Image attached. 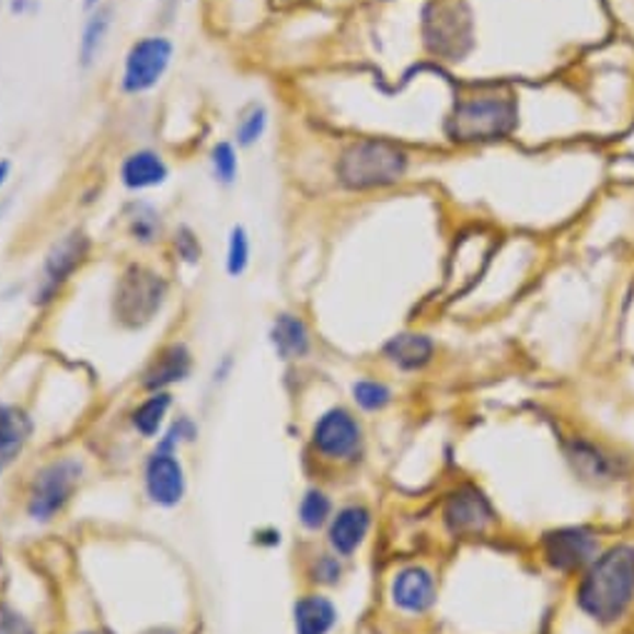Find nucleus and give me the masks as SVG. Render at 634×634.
Wrapping results in <instances>:
<instances>
[{
  "label": "nucleus",
  "instance_id": "nucleus-1",
  "mask_svg": "<svg viewBox=\"0 0 634 634\" xmlns=\"http://www.w3.org/2000/svg\"><path fill=\"white\" fill-rule=\"evenodd\" d=\"M634 600V547L618 544L589 567L577 589V602L600 624L618 622Z\"/></svg>",
  "mask_w": 634,
  "mask_h": 634
},
{
  "label": "nucleus",
  "instance_id": "nucleus-2",
  "mask_svg": "<svg viewBox=\"0 0 634 634\" xmlns=\"http://www.w3.org/2000/svg\"><path fill=\"white\" fill-rule=\"evenodd\" d=\"M517 128V103L512 95L482 93L462 97L448 118V136L454 142H495Z\"/></svg>",
  "mask_w": 634,
  "mask_h": 634
},
{
  "label": "nucleus",
  "instance_id": "nucleus-3",
  "mask_svg": "<svg viewBox=\"0 0 634 634\" xmlns=\"http://www.w3.org/2000/svg\"><path fill=\"white\" fill-rule=\"evenodd\" d=\"M407 153L388 140L353 142L337 160V181L347 191H372L403 181Z\"/></svg>",
  "mask_w": 634,
  "mask_h": 634
},
{
  "label": "nucleus",
  "instance_id": "nucleus-4",
  "mask_svg": "<svg viewBox=\"0 0 634 634\" xmlns=\"http://www.w3.org/2000/svg\"><path fill=\"white\" fill-rule=\"evenodd\" d=\"M425 48L435 58L462 60L475 46V23L464 0H430L423 13Z\"/></svg>",
  "mask_w": 634,
  "mask_h": 634
},
{
  "label": "nucleus",
  "instance_id": "nucleus-5",
  "mask_svg": "<svg viewBox=\"0 0 634 634\" xmlns=\"http://www.w3.org/2000/svg\"><path fill=\"white\" fill-rule=\"evenodd\" d=\"M168 283L163 275L142 265H130L115 285L113 310L118 323L136 330L153 323L155 315L165 306Z\"/></svg>",
  "mask_w": 634,
  "mask_h": 634
},
{
  "label": "nucleus",
  "instance_id": "nucleus-6",
  "mask_svg": "<svg viewBox=\"0 0 634 634\" xmlns=\"http://www.w3.org/2000/svg\"><path fill=\"white\" fill-rule=\"evenodd\" d=\"M83 462L76 458H60L35 472L28 489V515L35 522H50L66 510L83 480Z\"/></svg>",
  "mask_w": 634,
  "mask_h": 634
},
{
  "label": "nucleus",
  "instance_id": "nucleus-7",
  "mask_svg": "<svg viewBox=\"0 0 634 634\" xmlns=\"http://www.w3.org/2000/svg\"><path fill=\"white\" fill-rule=\"evenodd\" d=\"M173 60V43L163 35H146L125 53L120 88L128 95L153 91Z\"/></svg>",
  "mask_w": 634,
  "mask_h": 634
},
{
  "label": "nucleus",
  "instance_id": "nucleus-8",
  "mask_svg": "<svg viewBox=\"0 0 634 634\" xmlns=\"http://www.w3.org/2000/svg\"><path fill=\"white\" fill-rule=\"evenodd\" d=\"M88 253H91V238L83 230H70L68 235L56 240L43 261L41 283L33 295L35 306H48L50 300H56L62 285L73 278L76 270L85 263Z\"/></svg>",
  "mask_w": 634,
  "mask_h": 634
},
{
  "label": "nucleus",
  "instance_id": "nucleus-9",
  "mask_svg": "<svg viewBox=\"0 0 634 634\" xmlns=\"http://www.w3.org/2000/svg\"><path fill=\"white\" fill-rule=\"evenodd\" d=\"M312 448L325 460H355L362 450V427L345 407H333L312 427Z\"/></svg>",
  "mask_w": 634,
  "mask_h": 634
},
{
  "label": "nucleus",
  "instance_id": "nucleus-10",
  "mask_svg": "<svg viewBox=\"0 0 634 634\" xmlns=\"http://www.w3.org/2000/svg\"><path fill=\"white\" fill-rule=\"evenodd\" d=\"M142 482H146V493L153 505L165 507V510L181 505L187 489V480L183 462L177 458V450L165 448V445L158 442V448L150 452V458L146 460Z\"/></svg>",
  "mask_w": 634,
  "mask_h": 634
},
{
  "label": "nucleus",
  "instance_id": "nucleus-11",
  "mask_svg": "<svg viewBox=\"0 0 634 634\" xmlns=\"http://www.w3.org/2000/svg\"><path fill=\"white\" fill-rule=\"evenodd\" d=\"M495 522L493 505L477 487L464 485L445 503V525L452 534H477Z\"/></svg>",
  "mask_w": 634,
  "mask_h": 634
},
{
  "label": "nucleus",
  "instance_id": "nucleus-12",
  "mask_svg": "<svg viewBox=\"0 0 634 634\" xmlns=\"http://www.w3.org/2000/svg\"><path fill=\"white\" fill-rule=\"evenodd\" d=\"M544 557L555 569H577L587 565L597 552V540L583 527H565V530L544 534L542 540Z\"/></svg>",
  "mask_w": 634,
  "mask_h": 634
},
{
  "label": "nucleus",
  "instance_id": "nucleus-13",
  "mask_svg": "<svg viewBox=\"0 0 634 634\" xmlns=\"http://www.w3.org/2000/svg\"><path fill=\"white\" fill-rule=\"evenodd\" d=\"M193 372V353L183 343H171L155 353L153 360L142 372V388L148 392H168V388L181 385Z\"/></svg>",
  "mask_w": 634,
  "mask_h": 634
},
{
  "label": "nucleus",
  "instance_id": "nucleus-14",
  "mask_svg": "<svg viewBox=\"0 0 634 634\" xmlns=\"http://www.w3.org/2000/svg\"><path fill=\"white\" fill-rule=\"evenodd\" d=\"M370 532V510L362 505H347L330 520L327 542L335 550V555L350 557L353 552L360 550Z\"/></svg>",
  "mask_w": 634,
  "mask_h": 634
},
{
  "label": "nucleus",
  "instance_id": "nucleus-15",
  "mask_svg": "<svg viewBox=\"0 0 634 634\" xmlns=\"http://www.w3.org/2000/svg\"><path fill=\"white\" fill-rule=\"evenodd\" d=\"M390 595L400 610L419 614L435 602V579L423 567H405L392 579Z\"/></svg>",
  "mask_w": 634,
  "mask_h": 634
},
{
  "label": "nucleus",
  "instance_id": "nucleus-16",
  "mask_svg": "<svg viewBox=\"0 0 634 634\" xmlns=\"http://www.w3.org/2000/svg\"><path fill=\"white\" fill-rule=\"evenodd\" d=\"M33 419L18 405L0 403V475L21 458L31 442Z\"/></svg>",
  "mask_w": 634,
  "mask_h": 634
},
{
  "label": "nucleus",
  "instance_id": "nucleus-17",
  "mask_svg": "<svg viewBox=\"0 0 634 634\" xmlns=\"http://www.w3.org/2000/svg\"><path fill=\"white\" fill-rule=\"evenodd\" d=\"M165 160L155 150H136V153L125 155L120 163V183L128 191H148V187H158L168 181Z\"/></svg>",
  "mask_w": 634,
  "mask_h": 634
},
{
  "label": "nucleus",
  "instance_id": "nucleus-18",
  "mask_svg": "<svg viewBox=\"0 0 634 634\" xmlns=\"http://www.w3.org/2000/svg\"><path fill=\"white\" fill-rule=\"evenodd\" d=\"M270 343L280 360H300L310 353V330L306 320L292 315V312H280L270 327Z\"/></svg>",
  "mask_w": 634,
  "mask_h": 634
},
{
  "label": "nucleus",
  "instance_id": "nucleus-19",
  "mask_svg": "<svg viewBox=\"0 0 634 634\" xmlns=\"http://www.w3.org/2000/svg\"><path fill=\"white\" fill-rule=\"evenodd\" d=\"M567 458L575 464V470L585 480L592 482H607L620 475V464L612 454H607L604 450L597 448L592 442L585 440H573L567 445Z\"/></svg>",
  "mask_w": 634,
  "mask_h": 634
},
{
  "label": "nucleus",
  "instance_id": "nucleus-20",
  "mask_svg": "<svg viewBox=\"0 0 634 634\" xmlns=\"http://www.w3.org/2000/svg\"><path fill=\"white\" fill-rule=\"evenodd\" d=\"M295 634H327L335 627L337 610L323 595H306L295 602Z\"/></svg>",
  "mask_w": 634,
  "mask_h": 634
},
{
  "label": "nucleus",
  "instance_id": "nucleus-21",
  "mask_svg": "<svg viewBox=\"0 0 634 634\" xmlns=\"http://www.w3.org/2000/svg\"><path fill=\"white\" fill-rule=\"evenodd\" d=\"M433 355H435V345L430 337L417 335V333L395 335L385 345L388 360L403 370H423L425 365L433 360Z\"/></svg>",
  "mask_w": 634,
  "mask_h": 634
},
{
  "label": "nucleus",
  "instance_id": "nucleus-22",
  "mask_svg": "<svg viewBox=\"0 0 634 634\" xmlns=\"http://www.w3.org/2000/svg\"><path fill=\"white\" fill-rule=\"evenodd\" d=\"M111 23H113L111 5H101L95 8L93 13H88V21L83 25V35H80L78 46V60L83 68H91L97 56H101V50L105 46V35L111 31Z\"/></svg>",
  "mask_w": 634,
  "mask_h": 634
},
{
  "label": "nucleus",
  "instance_id": "nucleus-23",
  "mask_svg": "<svg viewBox=\"0 0 634 634\" xmlns=\"http://www.w3.org/2000/svg\"><path fill=\"white\" fill-rule=\"evenodd\" d=\"M173 407V395L171 392H150V395L142 400V403L130 413V425L132 430L142 437H155L163 433L165 417Z\"/></svg>",
  "mask_w": 634,
  "mask_h": 634
},
{
  "label": "nucleus",
  "instance_id": "nucleus-24",
  "mask_svg": "<svg viewBox=\"0 0 634 634\" xmlns=\"http://www.w3.org/2000/svg\"><path fill=\"white\" fill-rule=\"evenodd\" d=\"M125 218H128V232L136 243L140 245L155 243L160 235V212L153 208V205L132 203L128 212H125Z\"/></svg>",
  "mask_w": 634,
  "mask_h": 634
},
{
  "label": "nucleus",
  "instance_id": "nucleus-25",
  "mask_svg": "<svg viewBox=\"0 0 634 634\" xmlns=\"http://www.w3.org/2000/svg\"><path fill=\"white\" fill-rule=\"evenodd\" d=\"M330 515H333V503H330V497L323 493V489H308V493L302 495L298 517L306 530L315 532L320 530V527H325L330 520H333Z\"/></svg>",
  "mask_w": 634,
  "mask_h": 634
},
{
  "label": "nucleus",
  "instance_id": "nucleus-26",
  "mask_svg": "<svg viewBox=\"0 0 634 634\" xmlns=\"http://www.w3.org/2000/svg\"><path fill=\"white\" fill-rule=\"evenodd\" d=\"M250 265V238L243 226H232L228 235V253H226V270L230 278H240Z\"/></svg>",
  "mask_w": 634,
  "mask_h": 634
},
{
  "label": "nucleus",
  "instance_id": "nucleus-27",
  "mask_svg": "<svg viewBox=\"0 0 634 634\" xmlns=\"http://www.w3.org/2000/svg\"><path fill=\"white\" fill-rule=\"evenodd\" d=\"M265 130H267V111L261 103H253L238 120V128H235L238 146L240 148L255 146V142L265 136Z\"/></svg>",
  "mask_w": 634,
  "mask_h": 634
},
{
  "label": "nucleus",
  "instance_id": "nucleus-28",
  "mask_svg": "<svg viewBox=\"0 0 634 634\" xmlns=\"http://www.w3.org/2000/svg\"><path fill=\"white\" fill-rule=\"evenodd\" d=\"M210 165H212V175H216V181L220 185L235 183L240 173L235 146H232V142H218V146L210 150Z\"/></svg>",
  "mask_w": 634,
  "mask_h": 634
},
{
  "label": "nucleus",
  "instance_id": "nucleus-29",
  "mask_svg": "<svg viewBox=\"0 0 634 634\" xmlns=\"http://www.w3.org/2000/svg\"><path fill=\"white\" fill-rule=\"evenodd\" d=\"M353 397L368 413H378V410L388 407L392 400V392L388 385H382L378 380H357L353 385Z\"/></svg>",
  "mask_w": 634,
  "mask_h": 634
},
{
  "label": "nucleus",
  "instance_id": "nucleus-30",
  "mask_svg": "<svg viewBox=\"0 0 634 634\" xmlns=\"http://www.w3.org/2000/svg\"><path fill=\"white\" fill-rule=\"evenodd\" d=\"M310 577L315 579L318 585H337V579L343 577V565L337 555H320L315 557L310 567Z\"/></svg>",
  "mask_w": 634,
  "mask_h": 634
},
{
  "label": "nucleus",
  "instance_id": "nucleus-31",
  "mask_svg": "<svg viewBox=\"0 0 634 634\" xmlns=\"http://www.w3.org/2000/svg\"><path fill=\"white\" fill-rule=\"evenodd\" d=\"M0 634H35V627L13 607L0 604Z\"/></svg>",
  "mask_w": 634,
  "mask_h": 634
},
{
  "label": "nucleus",
  "instance_id": "nucleus-32",
  "mask_svg": "<svg viewBox=\"0 0 634 634\" xmlns=\"http://www.w3.org/2000/svg\"><path fill=\"white\" fill-rule=\"evenodd\" d=\"M175 247L185 263L200 261V240L195 238V232L191 228H181L175 232Z\"/></svg>",
  "mask_w": 634,
  "mask_h": 634
},
{
  "label": "nucleus",
  "instance_id": "nucleus-33",
  "mask_svg": "<svg viewBox=\"0 0 634 634\" xmlns=\"http://www.w3.org/2000/svg\"><path fill=\"white\" fill-rule=\"evenodd\" d=\"M11 11L18 13V15L28 13L31 11V0H11Z\"/></svg>",
  "mask_w": 634,
  "mask_h": 634
},
{
  "label": "nucleus",
  "instance_id": "nucleus-34",
  "mask_svg": "<svg viewBox=\"0 0 634 634\" xmlns=\"http://www.w3.org/2000/svg\"><path fill=\"white\" fill-rule=\"evenodd\" d=\"M8 175H11V163H8V160H0V187L5 185Z\"/></svg>",
  "mask_w": 634,
  "mask_h": 634
},
{
  "label": "nucleus",
  "instance_id": "nucleus-35",
  "mask_svg": "<svg viewBox=\"0 0 634 634\" xmlns=\"http://www.w3.org/2000/svg\"><path fill=\"white\" fill-rule=\"evenodd\" d=\"M142 634H181V632L173 630V627H153V630H148V632H142Z\"/></svg>",
  "mask_w": 634,
  "mask_h": 634
},
{
  "label": "nucleus",
  "instance_id": "nucleus-36",
  "mask_svg": "<svg viewBox=\"0 0 634 634\" xmlns=\"http://www.w3.org/2000/svg\"><path fill=\"white\" fill-rule=\"evenodd\" d=\"M83 8L88 13H93L95 8H101V0H83Z\"/></svg>",
  "mask_w": 634,
  "mask_h": 634
},
{
  "label": "nucleus",
  "instance_id": "nucleus-37",
  "mask_svg": "<svg viewBox=\"0 0 634 634\" xmlns=\"http://www.w3.org/2000/svg\"><path fill=\"white\" fill-rule=\"evenodd\" d=\"M78 634H103V632H95V630H88V632H78Z\"/></svg>",
  "mask_w": 634,
  "mask_h": 634
}]
</instances>
